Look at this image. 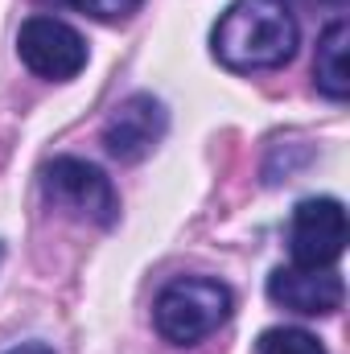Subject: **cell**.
I'll list each match as a JSON object with an SVG mask.
<instances>
[{
	"label": "cell",
	"mask_w": 350,
	"mask_h": 354,
	"mask_svg": "<svg viewBox=\"0 0 350 354\" xmlns=\"http://www.w3.org/2000/svg\"><path fill=\"white\" fill-rule=\"evenodd\" d=\"M301 29L288 0H235L214 33V58L231 71H276L297 54Z\"/></svg>",
	"instance_id": "obj_1"
},
{
	"label": "cell",
	"mask_w": 350,
	"mask_h": 354,
	"mask_svg": "<svg viewBox=\"0 0 350 354\" xmlns=\"http://www.w3.org/2000/svg\"><path fill=\"white\" fill-rule=\"evenodd\" d=\"M235 309V297L223 280H206V276H181L174 284L161 288L157 305H153V322L157 334L174 346H194L202 338H210Z\"/></svg>",
	"instance_id": "obj_2"
},
{
	"label": "cell",
	"mask_w": 350,
	"mask_h": 354,
	"mask_svg": "<svg viewBox=\"0 0 350 354\" xmlns=\"http://www.w3.org/2000/svg\"><path fill=\"white\" fill-rule=\"evenodd\" d=\"M42 189H46V198H50L54 206H62V210L87 218L95 227H111V223H116L120 202H116L111 181L99 174L95 165L79 161V157H54V161L42 169Z\"/></svg>",
	"instance_id": "obj_3"
},
{
	"label": "cell",
	"mask_w": 350,
	"mask_h": 354,
	"mask_svg": "<svg viewBox=\"0 0 350 354\" xmlns=\"http://www.w3.org/2000/svg\"><path fill=\"white\" fill-rule=\"evenodd\" d=\"M288 248L297 268H334L347 252V210L338 198H305L288 223Z\"/></svg>",
	"instance_id": "obj_4"
},
{
	"label": "cell",
	"mask_w": 350,
	"mask_h": 354,
	"mask_svg": "<svg viewBox=\"0 0 350 354\" xmlns=\"http://www.w3.org/2000/svg\"><path fill=\"white\" fill-rule=\"evenodd\" d=\"M17 54L37 79H75L87 66V41L79 29L54 17H29L17 33Z\"/></svg>",
	"instance_id": "obj_5"
},
{
	"label": "cell",
	"mask_w": 350,
	"mask_h": 354,
	"mask_svg": "<svg viewBox=\"0 0 350 354\" xmlns=\"http://www.w3.org/2000/svg\"><path fill=\"white\" fill-rule=\"evenodd\" d=\"M165 124H169L165 107L153 95H132L103 124V145H107V153L116 161L132 165V161H140V157H149L157 149V140L165 136Z\"/></svg>",
	"instance_id": "obj_6"
},
{
	"label": "cell",
	"mask_w": 350,
	"mask_h": 354,
	"mask_svg": "<svg viewBox=\"0 0 350 354\" xmlns=\"http://www.w3.org/2000/svg\"><path fill=\"white\" fill-rule=\"evenodd\" d=\"M268 297L293 313L305 317H326L334 309H342L347 301V284L334 268H276L268 276Z\"/></svg>",
	"instance_id": "obj_7"
},
{
	"label": "cell",
	"mask_w": 350,
	"mask_h": 354,
	"mask_svg": "<svg viewBox=\"0 0 350 354\" xmlns=\"http://www.w3.org/2000/svg\"><path fill=\"white\" fill-rule=\"evenodd\" d=\"M347 37H350L347 21H334V25L322 33L317 58H313V79H317L322 95H330L334 103L347 99Z\"/></svg>",
	"instance_id": "obj_8"
},
{
	"label": "cell",
	"mask_w": 350,
	"mask_h": 354,
	"mask_svg": "<svg viewBox=\"0 0 350 354\" xmlns=\"http://www.w3.org/2000/svg\"><path fill=\"white\" fill-rule=\"evenodd\" d=\"M256 354H326V346L309 334V330H288V326H276V330H264Z\"/></svg>",
	"instance_id": "obj_9"
},
{
	"label": "cell",
	"mask_w": 350,
	"mask_h": 354,
	"mask_svg": "<svg viewBox=\"0 0 350 354\" xmlns=\"http://www.w3.org/2000/svg\"><path fill=\"white\" fill-rule=\"evenodd\" d=\"M42 4H54V8H75V12H87L95 21H128L140 0H42Z\"/></svg>",
	"instance_id": "obj_10"
},
{
	"label": "cell",
	"mask_w": 350,
	"mask_h": 354,
	"mask_svg": "<svg viewBox=\"0 0 350 354\" xmlns=\"http://www.w3.org/2000/svg\"><path fill=\"white\" fill-rule=\"evenodd\" d=\"M4 354H54V351L42 346V342H25V346H12V351H4Z\"/></svg>",
	"instance_id": "obj_11"
},
{
	"label": "cell",
	"mask_w": 350,
	"mask_h": 354,
	"mask_svg": "<svg viewBox=\"0 0 350 354\" xmlns=\"http://www.w3.org/2000/svg\"><path fill=\"white\" fill-rule=\"evenodd\" d=\"M334 4H347V0H334Z\"/></svg>",
	"instance_id": "obj_12"
}]
</instances>
